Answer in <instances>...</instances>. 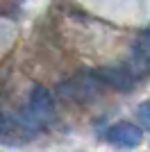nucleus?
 <instances>
[{
  "label": "nucleus",
  "mask_w": 150,
  "mask_h": 152,
  "mask_svg": "<svg viewBox=\"0 0 150 152\" xmlns=\"http://www.w3.org/2000/svg\"><path fill=\"white\" fill-rule=\"evenodd\" d=\"M37 123L27 121H14L12 116L0 114V141L5 143H23L32 136V127Z\"/></svg>",
  "instance_id": "obj_3"
},
{
  "label": "nucleus",
  "mask_w": 150,
  "mask_h": 152,
  "mask_svg": "<svg viewBox=\"0 0 150 152\" xmlns=\"http://www.w3.org/2000/svg\"><path fill=\"white\" fill-rule=\"evenodd\" d=\"M107 141L114 143L116 148L132 150V148H137L139 143L143 141V132H141V127L132 125V123H116V125L109 127V132H107Z\"/></svg>",
  "instance_id": "obj_4"
},
{
  "label": "nucleus",
  "mask_w": 150,
  "mask_h": 152,
  "mask_svg": "<svg viewBox=\"0 0 150 152\" xmlns=\"http://www.w3.org/2000/svg\"><path fill=\"white\" fill-rule=\"evenodd\" d=\"M96 75L105 86H112L116 91H130L134 86V77L127 68H98Z\"/></svg>",
  "instance_id": "obj_5"
},
{
  "label": "nucleus",
  "mask_w": 150,
  "mask_h": 152,
  "mask_svg": "<svg viewBox=\"0 0 150 152\" xmlns=\"http://www.w3.org/2000/svg\"><path fill=\"white\" fill-rule=\"evenodd\" d=\"M105 91V84L98 80L96 73H84V75H77V77H71L66 82H62L57 86V93L66 98L71 102H89V100H96L100 93Z\"/></svg>",
  "instance_id": "obj_1"
},
{
  "label": "nucleus",
  "mask_w": 150,
  "mask_h": 152,
  "mask_svg": "<svg viewBox=\"0 0 150 152\" xmlns=\"http://www.w3.org/2000/svg\"><path fill=\"white\" fill-rule=\"evenodd\" d=\"M55 114V100H52V93H50L46 86H34L30 93V104H27V116H30L32 123H41L50 121Z\"/></svg>",
  "instance_id": "obj_2"
},
{
  "label": "nucleus",
  "mask_w": 150,
  "mask_h": 152,
  "mask_svg": "<svg viewBox=\"0 0 150 152\" xmlns=\"http://www.w3.org/2000/svg\"><path fill=\"white\" fill-rule=\"evenodd\" d=\"M137 118H139V123H141L146 129H150V102H143V104L139 107Z\"/></svg>",
  "instance_id": "obj_6"
}]
</instances>
